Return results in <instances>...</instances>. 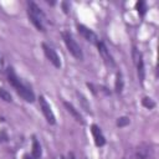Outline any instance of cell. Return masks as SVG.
Listing matches in <instances>:
<instances>
[{"mask_svg": "<svg viewBox=\"0 0 159 159\" xmlns=\"http://www.w3.org/2000/svg\"><path fill=\"white\" fill-rule=\"evenodd\" d=\"M6 75H7L9 83L15 88V91L17 92V94H19L24 101L30 102V103L35 101V94H34V92L31 91L30 87H27L26 84H24V83L19 80V77H17V75L15 73V71H14L12 67H7V68H6Z\"/></svg>", "mask_w": 159, "mask_h": 159, "instance_id": "6da1fadb", "label": "cell"}, {"mask_svg": "<svg viewBox=\"0 0 159 159\" xmlns=\"http://www.w3.org/2000/svg\"><path fill=\"white\" fill-rule=\"evenodd\" d=\"M27 7H29L27 9V15H29L31 22L34 24V26L39 31H45V15H43L42 10L34 1H29Z\"/></svg>", "mask_w": 159, "mask_h": 159, "instance_id": "7a4b0ae2", "label": "cell"}, {"mask_svg": "<svg viewBox=\"0 0 159 159\" xmlns=\"http://www.w3.org/2000/svg\"><path fill=\"white\" fill-rule=\"evenodd\" d=\"M61 35H62V39H63V41H65V43H66V47H67V50L70 51V53H71L75 58L82 61V60H83L82 50H81V47L78 46V43L76 42V40L72 37V35H71L68 31H62Z\"/></svg>", "mask_w": 159, "mask_h": 159, "instance_id": "3957f363", "label": "cell"}, {"mask_svg": "<svg viewBox=\"0 0 159 159\" xmlns=\"http://www.w3.org/2000/svg\"><path fill=\"white\" fill-rule=\"evenodd\" d=\"M39 103H40V108H41V111H42V113H43V116H45L47 123H48V124H55V123H56L55 114H53V112H52V109H51V106L48 104V102L45 99L43 96H40V97H39Z\"/></svg>", "mask_w": 159, "mask_h": 159, "instance_id": "277c9868", "label": "cell"}, {"mask_svg": "<svg viewBox=\"0 0 159 159\" xmlns=\"http://www.w3.org/2000/svg\"><path fill=\"white\" fill-rule=\"evenodd\" d=\"M42 48H43V52H45V56L47 57V60L56 67V68H60L61 67V60L58 57V55L56 53V51L50 47L47 43H42Z\"/></svg>", "mask_w": 159, "mask_h": 159, "instance_id": "5b68a950", "label": "cell"}, {"mask_svg": "<svg viewBox=\"0 0 159 159\" xmlns=\"http://www.w3.org/2000/svg\"><path fill=\"white\" fill-rule=\"evenodd\" d=\"M77 30H78V32L82 35V37L84 40H87L88 42H92V43H97L98 37H97V35L91 29H88L87 26H84L82 24H78L77 25Z\"/></svg>", "mask_w": 159, "mask_h": 159, "instance_id": "8992f818", "label": "cell"}, {"mask_svg": "<svg viewBox=\"0 0 159 159\" xmlns=\"http://www.w3.org/2000/svg\"><path fill=\"white\" fill-rule=\"evenodd\" d=\"M97 47H98V52H99V55L102 56V58L104 60V62L107 63V65H111V66H114V61H113V57L111 56V53H109V51H108V48L106 47V45L102 42V41H97Z\"/></svg>", "mask_w": 159, "mask_h": 159, "instance_id": "52a82bcc", "label": "cell"}, {"mask_svg": "<svg viewBox=\"0 0 159 159\" xmlns=\"http://www.w3.org/2000/svg\"><path fill=\"white\" fill-rule=\"evenodd\" d=\"M91 132H92V135H93V139H94L96 145L97 147H103L106 144V138H104L101 128L97 124H92L91 125Z\"/></svg>", "mask_w": 159, "mask_h": 159, "instance_id": "ba28073f", "label": "cell"}, {"mask_svg": "<svg viewBox=\"0 0 159 159\" xmlns=\"http://www.w3.org/2000/svg\"><path fill=\"white\" fill-rule=\"evenodd\" d=\"M134 61H135V65H137V71H138V77L140 80V82L144 81V62H143V58H142V55H137V51L134 48Z\"/></svg>", "mask_w": 159, "mask_h": 159, "instance_id": "9c48e42d", "label": "cell"}, {"mask_svg": "<svg viewBox=\"0 0 159 159\" xmlns=\"http://www.w3.org/2000/svg\"><path fill=\"white\" fill-rule=\"evenodd\" d=\"M63 106L66 107L67 112H68V113H70V114H71V116H72V117H73L78 123H81V124H83V123H84L83 117H82V116H81V113H80V112L73 107V104H72V103H70V102H66V101H65V102H63Z\"/></svg>", "mask_w": 159, "mask_h": 159, "instance_id": "30bf717a", "label": "cell"}, {"mask_svg": "<svg viewBox=\"0 0 159 159\" xmlns=\"http://www.w3.org/2000/svg\"><path fill=\"white\" fill-rule=\"evenodd\" d=\"M31 155L34 157V159H40L42 155V150H41V145L39 143V140L36 139V137H34L32 139V152Z\"/></svg>", "mask_w": 159, "mask_h": 159, "instance_id": "8fae6325", "label": "cell"}, {"mask_svg": "<svg viewBox=\"0 0 159 159\" xmlns=\"http://www.w3.org/2000/svg\"><path fill=\"white\" fill-rule=\"evenodd\" d=\"M123 84H124V82H123L122 73L117 72V75H116V83H114V89H116L117 93H120L123 91Z\"/></svg>", "mask_w": 159, "mask_h": 159, "instance_id": "7c38bea8", "label": "cell"}, {"mask_svg": "<svg viewBox=\"0 0 159 159\" xmlns=\"http://www.w3.org/2000/svg\"><path fill=\"white\" fill-rule=\"evenodd\" d=\"M142 104H143L145 108H148V109H153V108L155 107V102H154L152 98H149V97H144V98L142 99Z\"/></svg>", "mask_w": 159, "mask_h": 159, "instance_id": "4fadbf2b", "label": "cell"}, {"mask_svg": "<svg viewBox=\"0 0 159 159\" xmlns=\"http://www.w3.org/2000/svg\"><path fill=\"white\" fill-rule=\"evenodd\" d=\"M77 96H78V98H80V102H81V104H82L83 109H84L86 112H91V107H89V104L87 103L86 97H84L82 93H77Z\"/></svg>", "mask_w": 159, "mask_h": 159, "instance_id": "5bb4252c", "label": "cell"}, {"mask_svg": "<svg viewBox=\"0 0 159 159\" xmlns=\"http://www.w3.org/2000/svg\"><path fill=\"white\" fill-rule=\"evenodd\" d=\"M0 98L4 99L5 102H11V101H12L11 94H10L5 88H0Z\"/></svg>", "mask_w": 159, "mask_h": 159, "instance_id": "9a60e30c", "label": "cell"}, {"mask_svg": "<svg viewBox=\"0 0 159 159\" xmlns=\"http://www.w3.org/2000/svg\"><path fill=\"white\" fill-rule=\"evenodd\" d=\"M129 124V118L128 117H120V118H118V120H117V125L118 127H125V125H128Z\"/></svg>", "mask_w": 159, "mask_h": 159, "instance_id": "2e32d148", "label": "cell"}, {"mask_svg": "<svg viewBox=\"0 0 159 159\" xmlns=\"http://www.w3.org/2000/svg\"><path fill=\"white\" fill-rule=\"evenodd\" d=\"M137 9H138V12L143 16L144 12H145V2L144 1H138L137 2Z\"/></svg>", "mask_w": 159, "mask_h": 159, "instance_id": "e0dca14e", "label": "cell"}, {"mask_svg": "<svg viewBox=\"0 0 159 159\" xmlns=\"http://www.w3.org/2000/svg\"><path fill=\"white\" fill-rule=\"evenodd\" d=\"M4 68H5V60L0 55V71H4Z\"/></svg>", "mask_w": 159, "mask_h": 159, "instance_id": "ac0fdd59", "label": "cell"}, {"mask_svg": "<svg viewBox=\"0 0 159 159\" xmlns=\"http://www.w3.org/2000/svg\"><path fill=\"white\" fill-rule=\"evenodd\" d=\"M24 159H34V157L30 155V154H25V155H24Z\"/></svg>", "mask_w": 159, "mask_h": 159, "instance_id": "d6986e66", "label": "cell"}, {"mask_svg": "<svg viewBox=\"0 0 159 159\" xmlns=\"http://www.w3.org/2000/svg\"><path fill=\"white\" fill-rule=\"evenodd\" d=\"M68 159H76L75 154H73V153H68Z\"/></svg>", "mask_w": 159, "mask_h": 159, "instance_id": "ffe728a7", "label": "cell"}, {"mask_svg": "<svg viewBox=\"0 0 159 159\" xmlns=\"http://www.w3.org/2000/svg\"><path fill=\"white\" fill-rule=\"evenodd\" d=\"M123 159H125V158H123Z\"/></svg>", "mask_w": 159, "mask_h": 159, "instance_id": "44dd1931", "label": "cell"}]
</instances>
